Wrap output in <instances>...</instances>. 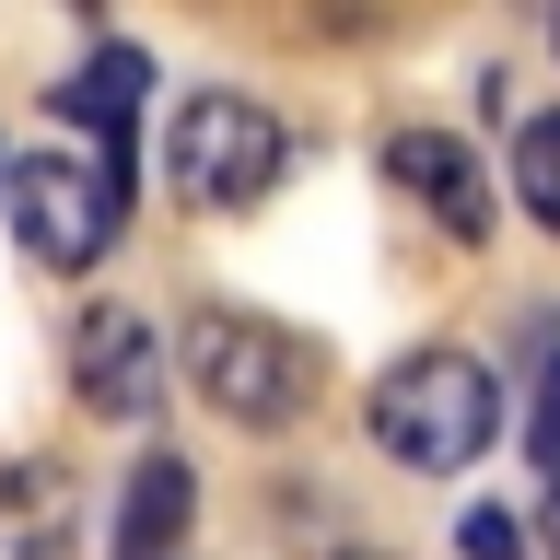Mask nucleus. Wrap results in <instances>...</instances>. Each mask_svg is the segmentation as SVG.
<instances>
[{
  "label": "nucleus",
  "mask_w": 560,
  "mask_h": 560,
  "mask_svg": "<svg viewBox=\"0 0 560 560\" xmlns=\"http://www.w3.org/2000/svg\"><path fill=\"white\" fill-rule=\"evenodd\" d=\"M514 199H525V222L560 234V105H537L514 129Z\"/></svg>",
  "instance_id": "obj_10"
},
{
  "label": "nucleus",
  "mask_w": 560,
  "mask_h": 560,
  "mask_svg": "<svg viewBox=\"0 0 560 560\" xmlns=\"http://www.w3.org/2000/svg\"><path fill=\"white\" fill-rule=\"evenodd\" d=\"M385 175H397L420 210H444L455 245L490 234V187H479V152H467V140H444V129H397V140H385Z\"/></svg>",
  "instance_id": "obj_6"
},
{
  "label": "nucleus",
  "mask_w": 560,
  "mask_h": 560,
  "mask_svg": "<svg viewBox=\"0 0 560 560\" xmlns=\"http://www.w3.org/2000/svg\"><path fill=\"white\" fill-rule=\"evenodd\" d=\"M525 467H549V490H560V350L537 374V409H525Z\"/></svg>",
  "instance_id": "obj_11"
},
{
  "label": "nucleus",
  "mask_w": 560,
  "mask_h": 560,
  "mask_svg": "<svg viewBox=\"0 0 560 560\" xmlns=\"http://www.w3.org/2000/svg\"><path fill=\"white\" fill-rule=\"evenodd\" d=\"M502 432V397H490V362L467 350H409L374 374V444L397 467H479V444Z\"/></svg>",
  "instance_id": "obj_1"
},
{
  "label": "nucleus",
  "mask_w": 560,
  "mask_h": 560,
  "mask_svg": "<svg viewBox=\"0 0 560 560\" xmlns=\"http://www.w3.org/2000/svg\"><path fill=\"white\" fill-rule=\"evenodd\" d=\"M199 525V467L187 455H140L129 467V514H117V560H175Z\"/></svg>",
  "instance_id": "obj_7"
},
{
  "label": "nucleus",
  "mask_w": 560,
  "mask_h": 560,
  "mask_svg": "<svg viewBox=\"0 0 560 560\" xmlns=\"http://www.w3.org/2000/svg\"><path fill=\"white\" fill-rule=\"evenodd\" d=\"M455 549H467V560H525V525L502 514V502H479V514H467V537H455Z\"/></svg>",
  "instance_id": "obj_12"
},
{
  "label": "nucleus",
  "mask_w": 560,
  "mask_h": 560,
  "mask_svg": "<svg viewBox=\"0 0 560 560\" xmlns=\"http://www.w3.org/2000/svg\"><path fill=\"white\" fill-rule=\"evenodd\" d=\"M140 94H152V59L140 47H94V70L59 94V117H82V129L105 140V175L129 187V140H140Z\"/></svg>",
  "instance_id": "obj_8"
},
{
  "label": "nucleus",
  "mask_w": 560,
  "mask_h": 560,
  "mask_svg": "<svg viewBox=\"0 0 560 560\" xmlns=\"http://www.w3.org/2000/svg\"><path fill=\"white\" fill-rule=\"evenodd\" d=\"M187 385H199L222 420H245V432H280V420L315 397V362H304L292 327L210 304V315H187Z\"/></svg>",
  "instance_id": "obj_2"
},
{
  "label": "nucleus",
  "mask_w": 560,
  "mask_h": 560,
  "mask_svg": "<svg viewBox=\"0 0 560 560\" xmlns=\"http://www.w3.org/2000/svg\"><path fill=\"white\" fill-rule=\"evenodd\" d=\"M549 560H560V490H549Z\"/></svg>",
  "instance_id": "obj_13"
},
{
  "label": "nucleus",
  "mask_w": 560,
  "mask_h": 560,
  "mask_svg": "<svg viewBox=\"0 0 560 560\" xmlns=\"http://www.w3.org/2000/svg\"><path fill=\"white\" fill-rule=\"evenodd\" d=\"M0 199H12L24 257H47V269H94L105 245H117V175L82 164V152H35V164H12Z\"/></svg>",
  "instance_id": "obj_4"
},
{
  "label": "nucleus",
  "mask_w": 560,
  "mask_h": 560,
  "mask_svg": "<svg viewBox=\"0 0 560 560\" xmlns=\"http://www.w3.org/2000/svg\"><path fill=\"white\" fill-rule=\"evenodd\" d=\"M0 537H12L24 560H59V549H70V479H59V467H24V479H12Z\"/></svg>",
  "instance_id": "obj_9"
},
{
  "label": "nucleus",
  "mask_w": 560,
  "mask_h": 560,
  "mask_svg": "<svg viewBox=\"0 0 560 560\" xmlns=\"http://www.w3.org/2000/svg\"><path fill=\"white\" fill-rule=\"evenodd\" d=\"M70 385H82L94 420H152L164 409V339H152L129 304H94L70 327Z\"/></svg>",
  "instance_id": "obj_5"
},
{
  "label": "nucleus",
  "mask_w": 560,
  "mask_h": 560,
  "mask_svg": "<svg viewBox=\"0 0 560 560\" xmlns=\"http://www.w3.org/2000/svg\"><path fill=\"white\" fill-rule=\"evenodd\" d=\"M549 35H560V0H549Z\"/></svg>",
  "instance_id": "obj_14"
},
{
  "label": "nucleus",
  "mask_w": 560,
  "mask_h": 560,
  "mask_svg": "<svg viewBox=\"0 0 560 560\" xmlns=\"http://www.w3.org/2000/svg\"><path fill=\"white\" fill-rule=\"evenodd\" d=\"M280 152H292V140H280V117H269L257 94H187V105L164 117V175H175L199 210H245V199L280 175Z\"/></svg>",
  "instance_id": "obj_3"
}]
</instances>
